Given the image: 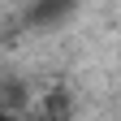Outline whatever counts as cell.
I'll return each mask as SVG.
<instances>
[{"mask_svg": "<svg viewBox=\"0 0 121 121\" xmlns=\"http://www.w3.org/2000/svg\"><path fill=\"white\" fill-rule=\"evenodd\" d=\"M69 13H73V0H39L30 17H35V26H52V22H65Z\"/></svg>", "mask_w": 121, "mask_h": 121, "instance_id": "obj_1", "label": "cell"}]
</instances>
